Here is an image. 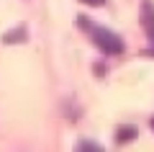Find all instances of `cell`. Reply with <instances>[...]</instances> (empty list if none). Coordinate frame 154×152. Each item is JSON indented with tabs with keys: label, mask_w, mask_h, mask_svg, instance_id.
<instances>
[{
	"label": "cell",
	"mask_w": 154,
	"mask_h": 152,
	"mask_svg": "<svg viewBox=\"0 0 154 152\" xmlns=\"http://www.w3.org/2000/svg\"><path fill=\"white\" fill-rule=\"evenodd\" d=\"M77 26H80L90 39H93V44L100 49V52H105V54H121V52H123L121 36H116L113 31H108V28L93 23L88 16H77Z\"/></svg>",
	"instance_id": "6da1fadb"
},
{
	"label": "cell",
	"mask_w": 154,
	"mask_h": 152,
	"mask_svg": "<svg viewBox=\"0 0 154 152\" xmlns=\"http://www.w3.org/2000/svg\"><path fill=\"white\" fill-rule=\"evenodd\" d=\"M141 28L146 31V39L149 44H152V49H149V54H154V5H152V0H144L141 3Z\"/></svg>",
	"instance_id": "7a4b0ae2"
},
{
	"label": "cell",
	"mask_w": 154,
	"mask_h": 152,
	"mask_svg": "<svg viewBox=\"0 0 154 152\" xmlns=\"http://www.w3.org/2000/svg\"><path fill=\"white\" fill-rule=\"evenodd\" d=\"M152 129H154V119H152Z\"/></svg>",
	"instance_id": "5b68a950"
},
{
	"label": "cell",
	"mask_w": 154,
	"mask_h": 152,
	"mask_svg": "<svg viewBox=\"0 0 154 152\" xmlns=\"http://www.w3.org/2000/svg\"><path fill=\"white\" fill-rule=\"evenodd\" d=\"M80 3H85V5H103L105 0H80Z\"/></svg>",
	"instance_id": "277c9868"
},
{
	"label": "cell",
	"mask_w": 154,
	"mask_h": 152,
	"mask_svg": "<svg viewBox=\"0 0 154 152\" xmlns=\"http://www.w3.org/2000/svg\"><path fill=\"white\" fill-rule=\"evenodd\" d=\"M77 150H100V147L93 144V142H80V144H77Z\"/></svg>",
	"instance_id": "3957f363"
}]
</instances>
